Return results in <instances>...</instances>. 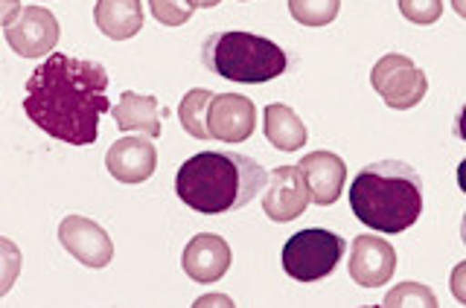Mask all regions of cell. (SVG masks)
<instances>
[{
  "instance_id": "6da1fadb",
  "label": "cell",
  "mask_w": 466,
  "mask_h": 308,
  "mask_svg": "<svg viewBox=\"0 0 466 308\" xmlns=\"http://www.w3.org/2000/svg\"><path fill=\"white\" fill-rule=\"evenodd\" d=\"M108 111V73L99 62L50 53L26 79L24 114L53 140L67 145L96 143L99 120Z\"/></svg>"
},
{
  "instance_id": "7a4b0ae2",
  "label": "cell",
  "mask_w": 466,
  "mask_h": 308,
  "mask_svg": "<svg viewBox=\"0 0 466 308\" xmlns=\"http://www.w3.org/2000/svg\"><path fill=\"white\" fill-rule=\"evenodd\" d=\"M266 184L268 172L257 160L230 152L193 154L175 174V193L189 210L201 215L242 210Z\"/></svg>"
},
{
  "instance_id": "3957f363",
  "label": "cell",
  "mask_w": 466,
  "mask_h": 308,
  "mask_svg": "<svg viewBox=\"0 0 466 308\" xmlns=\"http://www.w3.org/2000/svg\"><path fill=\"white\" fill-rule=\"evenodd\" d=\"M350 210L376 233H405L422 213V181L402 160L368 164L350 184Z\"/></svg>"
},
{
  "instance_id": "277c9868",
  "label": "cell",
  "mask_w": 466,
  "mask_h": 308,
  "mask_svg": "<svg viewBox=\"0 0 466 308\" xmlns=\"http://www.w3.org/2000/svg\"><path fill=\"white\" fill-rule=\"evenodd\" d=\"M201 58L222 79L242 82V84L271 82L277 76H283L289 67L283 47H277L274 41L262 35L239 33V29L210 35L204 41Z\"/></svg>"
},
{
  "instance_id": "5b68a950",
  "label": "cell",
  "mask_w": 466,
  "mask_h": 308,
  "mask_svg": "<svg viewBox=\"0 0 466 308\" xmlns=\"http://www.w3.org/2000/svg\"><path fill=\"white\" fill-rule=\"evenodd\" d=\"M347 251V242L339 233L312 227L295 233L283 244V271L298 283H318L339 268V262Z\"/></svg>"
},
{
  "instance_id": "8992f818",
  "label": "cell",
  "mask_w": 466,
  "mask_h": 308,
  "mask_svg": "<svg viewBox=\"0 0 466 308\" xmlns=\"http://www.w3.org/2000/svg\"><path fill=\"white\" fill-rule=\"evenodd\" d=\"M370 84L393 111H411L429 94L426 73L402 53H388L379 58L370 70Z\"/></svg>"
},
{
  "instance_id": "52a82bcc",
  "label": "cell",
  "mask_w": 466,
  "mask_h": 308,
  "mask_svg": "<svg viewBox=\"0 0 466 308\" xmlns=\"http://www.w3.org/2000/svg\"><path fill=\"white\" fill-rule=\"evenodd\" d=\"M4 35H6V44L18 55L41 58V55L53 53V47L58 44V35H62V29H58V21L50 9L24 6L18 12V18L4 26Z\"/></svg>"
},
{
  "instance_id": "ba28073f",
  "label": "cell",
  "mask_w": 466,
  "mask_h": 308,
  "mask_svg": "<svg viewBox=\"0 0 466 308\" xmlns=\"http://www.w3.org/2000/svg\"><path fill=\"white\" fill-rule=\"evenodd\" d=\"M312 204L309 186L300 166H277L268 172V184H266V195H262V210L271 218V222H295L298 215L306 213V207Z\"/></svg>"
},
{
  "instance_id": "9c48e42d",
  "label": "cell",
  "mask_w": 466,
  "mask_h": 308,
  "mask_svg": "<svg viewBox=\"0 0 466 308\" xmlns=\"http://www.w3.org/2000/svg\"><path fill=\"white\" fill-rule=\"evenodd\" d=\"M257 128V108L242 94H213L208 108L210 140L218 143H242Z\"/></svg>"
},
{
  "instance_id": "30bf717a",
  "label": "cell",
  "mask_w": 466,
  "mask_h": 308,
  "mask_svg": "<svg viewBox=\"0 0 466 308\" xmlns=\"http://www.w3.org/2000/svg\"><path fill=\"white\" fill-rule=\"evenodd\" d=\"M58 242L65 251L87 268H106L114 259V244L108 233L85 215H67L58 227Z\"/></svg>"
},
{
  "instance_id": "8fae6325",
  "label": "cell",
  "mask_w": 466,
  "mask_h": 308,
  "mask_svg": "<svg viewBox=\"0 0 466 308\" xmlns=\"http://www.w3.org/2000/svg\"><path fill=\"white\" fill-rule=\"evenodd\" d=\"M350 280L361 288H379L397 273V251L379 236H359L350 251Z\"/></svg>"
},
{
  "instance_id": "7c38bea8",
  "label": "cell",
  "mask_w": 466,
  "mask_h": 308,
  "mask_svg": "<svg viewBox=\"0 0 466 308\" xmlns=\"http://www.w3.org/2000/svg\"><path fill=\"white\" fill-rule=\"evenodd\" d=\"M106 166L111 172V178L116 184H143L149 181L155 169H157V149L152 137L146 140L143 134L140 137H123L116 140L108 154H106Z\"/></svg>"
},
{
  "instance_id": "4fadbf2b",
  "label": "cell",
  "mask_w": 466,
  "mask_h": 308,
  "mask_svg": "<svg viewBox=\"0 0 466 308\" xmlns=\"http://www.w3.org/2000/svg\"><path fill=\"white\" fill-rule=\"evenodd\" d=\"M181 268L193 283H218L230 271V247L216 233H198L184 247Z\"/></svg>"
},
{
  "instance_id": "5bb4252c",
  "label": "cell",
  "mask_w": 466,
  "mask_h": 308,
  "mask_svg": "<svg viewBox=\"0 0 466 308\" xmlns=\"http://www.w3.org/2000/svg\"><path fill=\"white\" fill-rule=\"evenodd\" d=\"M300 172L309 186V195L315 207H329L341 198L347 184V166L339 154L332 152H312L300 160Z\"/></svg>"
},
{
  "instance_id": "9a60e30c",
  "label": "cell",
  "mask_w": 466,
  "mask_h": 308,
  "mask_svg": "<svg viewBox=\"0 0 466 308\" xmlns=\"http://www.w3.org/2000/svg\"><path fill=\"white\" fill-rule=\"evenodd\" d=\"M94 24L111 41H128L143 26V6L140 0H96Z\"/></svg>"
},
{
  "instance_id": "2e32d148",
  "label": "cell",
  "mask_w": 466,
  "mask_h": 308,
  "mask_svg": "<svg viewBox=\"0 0 466 308\" xmlns=\"http://www.w3.org/2000/svg\"><path fill=\"white\" fill-rule=\"evenodd\" d=\"M116 128L131 134V131H140V134L157 140L164 134V125H160V114H157V99L155 96H140L135 91H126L116 102L114 111Z\"/></svg>"
},
{
  "instance_id": "e0dca14e",
  "label": "cell",
  "mask_w": 466,
  "mask_h": 308,
  "mask_svg": "<svg viewBox=\"0 0 466 308\" xmlns=\"http://www.w3.org/2000/svg\"><path fill=\"white\" fill-rule=\"evenodd\" d=\"M262 131H266V140L280 152H298L309 140L303 120L289 105H268L262 111Z\"/></svg>"
},
{
  "instance_id": "ac0fdd59",
  "label": "cell",
  "mask_w": 466,
  "mask_h": 308,
  "mask_svg": "<svg viewBox=\"0 0 466 308\" xmlns=\"http://www.w3.org/2000/svg\"><path fill=\"white\" fill-rule=\"evenodd\" d=\"M210 99H213V94L204 91V87H196V91H189L181 99L178 120H181V128L187 131L189 137L210 140V131H208V108H210Z\"/></svg>"
},
{
  "instance_id": "d6986e66",
  "label": "cell",
  "mask_w": 466,
  "mask_h": 308,
  "mask_svg": "<svg viewBox=\"0 0 466 308\" xmlns=\"http://www.w3.org/2000/svg\"><path fill=\"white\" fill-rule=\"evenodd\" d=\"M341 0H289L291 18L303 26H327L339 18Z\"/></svg>"
},
{
  "instance_id": "ffe728a7",
  "label": "cell",
  "mask_w": 466,
  "mask_h": 308,
  "mask_svg": "<svg viewBox=\"0 0 466 308\" xmlns=\"http://www.w3.org/2000/svg\"><path fill=\"white\" fill-rule=\"evenodd\" d=\"M385 308H405V305H417V308H437V297L429 285L420 283H402L393 291H388V297L382 300Z\"/></svg>"
},
{
  "instance_id": "44dd1931",
  "label": "cell",
  "mask_w": 466,
  "mask_h": 308,
  "mask_svg": "<svg viewBox=\"0 0 466 308\" xmlns=\"http://www.w3.org/2000/svg\"><path fill=\"white\" fill-rule=\"evenodd\" d=\"M149 6H152L155 21L164 26H181L193 18V12H196L193 0H149Z\"/></svg>"
},
{
  "instance_id": "7402d4cb",
  "label": "cell",
  "mask_w": 466,
  "mask_h": 308,
  "mask_svg": "<svg viewBox=\"0 0 466 308\" xmlns=\"http://www.w3.org/2000/svg\"><path fill=\"white\" fill-rule=\"evenodd\" d=\"M400 12L417 26H431L443 18V0H400Z\"/></svg>"
},
{
  "instance_id": "603a6c76",
  "label": "cell",
  "mask_w": 466,
  "mask_h": 308,
  "mask_svg": "<svg viewBox=\"0 0 466 308\" xmlns=\"http://www.w3.org/2000/svg\"><path fill=\"white\" fill-rule=\"evenodd\" d=\"M449 288H451V297L461 305H466V262H461V265H455V271H451Z\"/></svg>"
},
{
  "instance_id": "cb8c5ba5",
  "label": "cell",
  "mask_w": 466,
  "mask_h": 308,
  "mask_svg": "<svg viewBox=\"0 0 466 308\" xmlns=\"http://www.w3.org/2000/svg\"><path fill=\"white\" fill-rule=\"evenodd\" d=\"M18 12H21L18 0H4V24H12L15 18H18Z\"/></svg>"
},
{
  "instance_id": "d4e9b609",
  "label": "cell",
  "mask_w": 466,
  "mask_h": 308,
  "mask_svg": "<svg viewBox=\"0 0 466 308\" xmlns=\"http://www.w3.org/2000/svg\"><path fill=\"white\" fill-rule=\"evenodd\" d=\"M455 134L466 143V105L461 108V114H458V123H455Z\"/></svg>"
},
{
  "instance_id": "484cf974",
  "label": "cell",
  "mask_w": 466,
  "mask_h": 308,
  "mask_svg": "<svg viewBox=\"0 0 466 308\" xmlns=\"http://www.w3.org/2000/svg\"><path fill=\"white\" fill-rule=\"evenodd\" d=\"M196 305H233V300H228V297H201Z\"/></svg>"
},
{
  "instance_id": "4316f807",
  "label": "cell",
  "mask_w": 466,
  "mask_h": 308,
  "mask_svg": "<svg viewBox=\"0 0 466 308\" xmlns=\"http://www.w3.org/2000/svg\"><path fill=\"white\" fill-rule=\"evenodd\" d=\"M458 186H461V193H466V157L461 160V166H458Z\"/></svg>"
},
{
  "instance_id": "83f0119b",
  "label": "cell",
  "mask_w": 466,
  "mask_h": 308,
  "mask_svg": "<svg viewBox=\"0 0 466 308\" xmlns=\"http://www.w3.org/2000/svg\"><path fill=\"white\" fill-rule=\"evenodd\" d=\"M222 0H193V6L196 9H213V6H218Z\"/></svg>"
},
{
  "instance_id": "f1b7e54d",
  "label": "cell",
  "mask_w": 466,
  "mask_h": 308,
  "mask_svg": "<svg viewBox=\"0 0 466 308\" xmlns=\"http://www.w3.org/2000/svg\"><path fill=\"white\" fill-rule=\"evenodd\" d=\"M451 6H455V12L461 15V18H466V0H451Z\"/></svg>"
},
{
  "instance_id": "f546056e",
  "label": "cell",
  "mask_w": 466,
  "mask_h": 308,
  "mask_svg": "<svg viewBox=\"0 0 466 308\" xmlns=\"http://www.w3.org/2000/svg\"><path fill=\"white\" fill-rule=\"evenodd\" d=\"M461 236H463V244H466V215H463V227H461Z\"/></svg>"
}]
</instances>
